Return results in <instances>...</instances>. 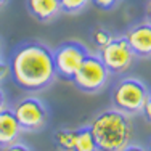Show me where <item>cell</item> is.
Segmentation results:
<instances>
[{
  "label": "cell",
  "mask_w": 151,
  "mask_h": 151,
  "mask_svg": "<svg viewBox=\"0 0 151 151\" xmlns=\"http://www.w3.org/2000/svg\"><path fill=\"white\" fill-rule=\"evenodd\" d=\"M10 76L19 88L40 92L56 81L53 52L40 42H23L13 50L8 63Z\"/></svg>",
  "instance_id": "cell-1"
},
{
  "label": "cell",
  "mask_w": 151,
  "mask_h": 151,
  "mask_svg": "<svg viewBox=\"0 0 151 151\" xmlns=\"http://www.w3.org/2000/svg\"><path fill=\"white\" fill-rule=\"evenodd\" d=\"M96 148L105 151H125L134 138V124L129 114L116 108L98 113L88 124Z\"/></svg>",
  "instance_id": "cell-2"
},
{
  "label": "cell",
  "mask_w": 151,
  "mask_h": 151,
  "mask_svg": "<svg viewBox=\"0 0 151 151\" xmlns=\"http://www.w3.org/2000/svg\"><path fill=\"white\" fill-rule=\"evenodd\" d=\"M148 93L150 88L143 81L137 77H124L113 87L111 101L116 109L129 116H135V114H142Z\"/></svg>",
  "instance_id": "cell-3"
},
{
  "label": "cell",
  "mask_w": 151,
  "mask_h": 151,
  "mask_svg": "<svg viewBox=\"0 0 151 151\" xmlns=\"http://www.w3.org/2000/svg\"><path fill=\"white\" fill-rule=\"evenodd\" d=\"M109 71L98 55L88 53L74 73L71 82L84 93H98L109 82Z\"/></svg>",
  "instance_id": "cell-4"
},
{
  "label": "cell",
  "mask_w": 151,
  "mask_h": 151,
  "mask_svg": "<svg viewBox=\"0 0 151 151\" xmlns=\"http://www.w3.org/2000/svg\"><path fill=\"white\" fill-rule=\"evenodd\" d=\"M90 53L82 42L79 40H64L53 50V61H55L56 76L63 81H71L77 68L84 58Z\"/></svg>",
  "instance_id": "cell-5"
},
{
  "label": "cell",
  "mask_w": 151,
  "mask_h": 151,
  "mask_svg": "<svg viewBox=\"0 0 151 151\" xmlns=\"http://www.w3.org/2000/svg\"><path fill=\"white\" fill-rule=\"evenodd\" d=\"M13 113L23 132H39L48 122V109L37 96H26L13 108Z\"/></svg>",
  "instance_id": "cell-6"
},
{
  "label": "cell",
  "mask_w": 151,
  "mask_h": 151,
  "mask_svg": "<svg viewBox=\"0 0 151 151\" xmlns=\"http://www.w3.org/2000/svg\"><path fill=\"white\" fill-rule=\"evenodd\" d=\"M100 60L109 71V74H122L132 66L135 60V55L132 48L129 47L124 35L113 37V40L108 45L101 47L98 53Z\"/></svg>",
  "instance_id": "cell-7"
},
{
  "label": "cell",
  "mask_w": 151,
  "mask_h": 151,
  "mask_svg": "<svg viewBox=\"0 0 151 151\" xmlns=\"http://www.w3.org/2000/svg\"><path fill=\"white\" fill-rule=\"evenodd\" d=\"M129 47L138 58H151V24L148 21L132 26L124 34Z\"/></svg>",
  "instance_id": "cell-8"
},
{
  "label": "cell",
  "mask_w": 151,
  "mask_h": 151,
  "mask_svg": "<svg viewBox=\"0 0 151 151\" xmlns=\"http://www.w3.org/2000/svg\"><path fill=\"white\" fill-rule=\"evenodd\" d=\"M21 127L16 121L13 109L8 106L0 111V148H8L12 143L19 140Z\"/></svg>",
  "instance_id": "cell-9"
},
{
  "label": "cell",
  "mask_w": 151,
  "mask_h": 151,
  "mask_svg": "<svg viewBox=\"0 0 151 151\" xmlns=\"http://www.w3.org/2000/svg\"><path fill=\"white\" fill-rule=\"evenodd\" d=\"M27 10L39 23H50L60 16V0H27Z\"/></svg>",
  "instance_id": "cell-10"
},
{
  "label": "cell",
  "mask_w": 151,
  "mask_h": 151,
  "mask_svg": "<svg viewBox=\"0 0 151 151\" xmlns=\"http://www.w3.org/2000/svg\"><path fill=\"white\" fill-rule=\"evenodd\" d=\"M76 151H95L96 148V142L93 137L92 130L88 125L76 129Z\"/></svg>",
  "instance_id": "cell-11"
},
{
  "label": "cell",
  "mask_w": 151,
  "mask_h": 151,
  "mask_svg": "<svg viewBox=\"0 0 151 151\" xmlns=\"http://www.w3.org/2000/svg\"><path fill=\"white\" fill-rule=\"evenodd\" d=\"M55 142L61 150L76 148V129H60L55 132Z\"/></svg>",
  "instance_id": "cell-12"
},
{
  "label": "cell",
  "mask_w": 151,
  "mask_h": 151,
  "mask_svg": "<svg viewBox=\"0 0 151 151\" xmlns=\"http://www.w3.org/2000/svg\"><path fill=\"white\" fill-rule=\"evenodd\" d=\"M90 0H60L61 13L66 15H79L88 6Z\"/></svg>",
  "instance_id": "cell-13"
},
{
  "label": "cell",
  "mask_w": 151,
  "mask_h": 151,
  "mask_svg": "<svg viewBox=\"0 0 151 151\" xmlns=\"http://www.w3.org/2000/svg\"><path fill=\"white\" fill-rule=\"evenodd\" d=\"M92 39H93V42H95V45L98 47V48H101V47L108 45L113 40V34L108 29H105V27H96L92 34Z\"/></svg>",
  "instance_id": "cell-14"
},
{
  "label": "cell",
  "mask_w": 151,
  "mask_h": 151,
  "mask_svg": "<svg viewBox=\"0 0 151 151\" xmlns=\"http://www.w3.org/2000/svg\"><path fill=\"white\" fill-rule=\"evenodd\" d=\"M90 2H93L95 6H98V8H101V10H111V8H114L121 0H90Z\"/></svg>",
  "instance_id": "cell-15"
},
{
  "label": "cell",
  "mask_w": 151,
  "mask_h": 151,
  "mask_svg": "<svg viewBox=\"0 0 151 151\" xmlns=\"http://www.w3.org/2000/svg\"><path fill=\"white\" fill-rule=\"evenodd\" d=\"M142 114H143V117L146 119V122H150V124H151V92L148 93V96H146V100H145Z\"/></svg>",
  "instance_id": "cell-16"
},
{
  "label": "cell",
  "mask_w": 151,
  "mask_h": 151,
  "mask_svg": "<svg viewBox=\"0 0 151 151\" xmlns=\"http://www.w3.org/2000/svg\"><path fill=\"white\" fill-rule=\"evenodd\" d=\"M10 76V68H8V63H5L2 58H0V82L5 81L6 77Z\"/></svg>",
  "instance_id": "cell-17"
},
{
  "label": "cell",
  "mask_w": 151,
  "mask_h": 151,
  "mask_svg": "<svg viewBox=\"0 0 151 151\" xmlns=\"http://www.w3.org/2000/svg\"><path fill=\"white\" fill-rule=\"evenodd\" d=\"M6 150H29V146L23 145V143H18V142H15V143H12V145H10Z\"/></svg>",
  "instance_id": "cell-18"
},
{
  "label": "cell",
  "mask_w": 151,
  "mask_h": 151,
  "mask_svg": "<svg viewBox=\"0 0 151 151\" xmlns=\"http://www.w3.org/2000/svg\"><path fill=\"white\" fill-rule=\"evenodd\" d=\"M6 108V96H5V92L0 88V111Z\"/></svg>",
  "instance_id": "cell-19"
},
{
  "label": "cell",
  "mask_w": 151,
  "mask_h": 151,
  "mask_svg": "<svg viewBox=\"0 0 151 151\" xmlns=\"http://www.w3.org/2000/svg\"><path fill=\"white\" fill-rule=\"evenodd\" d=\"M146 21L151 24V0H150L148 6H146Z\"/></svg>",
  "instance_id": "cell-20"
},
{
  "label": "cell",
  "mask_w": 151,
  "mask_h": 151,
  "mask_svg": "<svg viewBox=\"0 0 151 151\" xmlns=\"http://www.w3.org/2000/svg\"><path fill=\"white\" fill-rule=\"evenodd\" d=\"M10 2V0H0V10H2V8H5V6H6V3H8Z\"/></svg>",
  "instance_id": "cell-21"
},
{
  "label": "cell",
  "mask_w": 151,
  "mask_h": 151,
  "mask_svg": "<svg viewBox=\"0 0 151 151\" xmlns=\"http://www.w3.org/2000/svg\"><path fill=\"white\" fill-rule=\"evenodd\" d=\"M0 55H2V45H0ZM0 58H2V56H0Z\"/></svg>",
  "instance_id": "cell-22"
},
{
  "label": "cell",
  "mask_w": 151,
  "mask_h": 151,
  "mask_svg": "<svg viewBox=\"0 0 151 151\" xmlns=\"http://www.w3.org/2000/svg\"><path fill=\"white\" fill-rule=\"evenodd\" d=\"M150 148H151V145H150Z\"/></svg>",
  "instance_id": "cell-23"
}]
</instances>
